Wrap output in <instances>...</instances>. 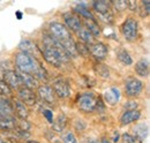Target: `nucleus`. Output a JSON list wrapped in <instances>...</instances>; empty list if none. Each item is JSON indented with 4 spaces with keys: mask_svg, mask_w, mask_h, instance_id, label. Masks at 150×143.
<instances>
[{
    "mask_svg": "<svg viewBox=\"0 0 150 143\" xmlns=\"http://www.w3.org/2000/svg\"><path fill=\"white\" fill-rule=\"evenodd\" d=\"M134 135H135V137L140 142H142L147 137V135H148V126L146 125V124L136 125L134 127Z\"/></svg>",
    "mask_w": 150,
    "mask_h": 143,
    "instance_id": "20",
    "label": "nucleus"
},
{
    "mask_svg": "<svg viewBox=\"0 0 150 143\" xmlns=\"http://www.w3.org/2000/svg\"><path fill=\"white\" fill-rule=\"evenodd\" d=\"M114 4H115V7L119 9H124L125 7H127V2H125V1H117Z\"/></svg>",
    "mask_w": 150,
    "mask_h": 143,
    "instance_id": "32",
    "label": "nucleus"
},
{
    "mask_svg": "<svg viewBox=\"0 0 150 143\" xmlns=\"http://www.w3.org/2000/svg\"><path fill=\"white\" fill-rule=\"evenodd\" d=\"M84 25H86V29L94 36H99L100 34V30H99V27L97 24L96 21H91V20H84Z\"/></svg>",
    "mask_w": 150,
    "mask_h": 143,
    "instance_id": "21",
    "label": "nucleus"
},
{
    "mask_svg": "<svg viewBox=\"0 0 150 143\" xmlns=\"http://www.w3.org/2000/svg\"><path fill=\"white\" fill-rule=\"evenodd\" d=\"M20 76H21V80H22V84L23 87L28 88V89H34V88H38V81L30 76V75H27V74H23V73H20Z\"/></svg>",
    "mask_w": 150,
    "mask_h": 143,
    "instance_id": "18",
    "label": "nucleus"
},
{
    "mask_svg": "<svg viewBox=\"0 0 150 143\" xmlns=\"http://www.w3.org/2000/svg\"><path fill=\"white\" fill-rule=\"evenodd\" d=\"M77 36L86 43H93L94 40V36L91 35L86 28H81L79 31H77Z\"/></svg>",
    "mask_w": 150,
    "mask_h": 143,
    "instance_id": "26",
    "label": "nucleus"
},
{
    "mask_svg": "<svg viewBox=\"0 0 150 143\" xmlns=\"http://www.w3.org/2000/svg\"><path fill=\"white\" fill-rule=\"evenodd\" d=\"M118 59H119L124 65H126V66H129V65L133 64L132 57L129 55V53H128L127 51H125V50H121V51L118 52Z\"/></svg>",
    "mask_w": 150,
    "mask_h": 143,
    "instance_id": "25",
    "label": "nucleus"
},
{
    "mask_svg": "<svg viewBox=\"0 0 150 143\" xmlns=\"http://www.w3.org/2000/svg\"><path fill=\"white\" fill-rule=\"evenodd\" d=\"M11 93H12L11 88L6 84L5 81H2V80L0 79V95H2V96H9Z\"/></svg>",
    "mask_w": 150,
    "mask_h": 143,
    "instance_id": "28",
    "label": "nucleus"
},
{
    "mask_svg": "<svg viewBox=\"0 0 150 143\" xmlns=\"http://www.w3.org/2000/svg\"><path fill=\"white\" fill-rule=\"evenodd\" d=\"M140 117H141V113L139 111H136V110H128V111L124 112V114L120 118V121H121L122 125H129L132 122L139 120Z\"/></svg>",
    "mask_w": 150,
    "mask_h": 143,
    "instance_id": "14",
    "label": "nucleus"
},
{
    "mask_svg": "<svg viewBox=\"0 0 150 143\" xmlns=\"http://www.w3.org/2000/svg\"><path fill=\"white\" fill-rule=\"evenodd\" d=\"M121 33L127 40H134L137 37V21L133 18H128L121 25Z\"/></svg>",
    "mask_w": 150,
    "mask_h": 143,
    "instance_id": "5",
    "label": "nucleus"
},
{
    "mask_svg": "<svg viewBox=\"0 0 150 143\" xmlns=\"http://www.w3.org/2000/svg\"><path fill=\"white\" fill-rule=\"evenodd\" d=\"M62 142L64 143H76V137L74 136V134L73 133H67L65 136H64V139H62Z\"/></svg>",
    "mask_w": 150,
    "mask_h": 143,
    "instance_id": "29",
    "label": "nucleus"
},
{
    "mask_svg": "<svg viewBox=\"0 0 150 143\" xmlns=\"http://www.w3.org/2000/svg\"><path fill=\"white\" fill-rule=\"evenodd\" d=\"M15 110L18 112V115L22 119H25L28 117V108H27V105H24L20 99L15 101Z\"/></svg>",
    "mask_w": 150,
    "mask_h": 143,
    "instance_id": "24",
    "label": "nucleus"
},
{
    "mask_svg": "<svg viewBox=\"0 0 150 143\" xmlns=\"http://www.w3.org/2000/svg\"><path fill=\"white\" fill-rule=\"evenodd\" d=\"M15 126H16V120L13 117L6 115L0 118V129L9 130V129H14Z\"/></svg>",
    "mask_w": 150,
    "mask_h": 143,
    "instance_id": "19",
    "label": "nucleus"
},
{
    "mask_svg": "<svg viewBox=\"0 0 150 143\" xmlns=\"http://www.w3.org/2000/svg\"><path fill=\"white\" fill-rule=\"evenodd\" d=\"M94 9L96 11V13L103 18V21L105 22H112L113 15L110 9V5L106 1H95L93 4Z\"/></svg>",
    "mask_w": 150,
    "mask_h": 143,
    "instance_id": "6",
    "label": "nucleus"
},
{
    "mask_svg": "<svg viewBox=\"0 0 150 143\" xmlns=\"http://www.w3.org/2000/svg\"><path fill=\"white\" fill-rule=\"evenodd\" d=\"M25 143H38V142H35V141H28V142H25Z\"/></svg>",
    "mask_w": 150,
    "mask_h": 143,
    "instance_id": "36",
    "label": "nucleus"
},
{
    "mask_svg": "<svg viewBox=\"0 0 150 143\" xmlns=\"http://www.w3.org/2000/svg\"><path fill=\"white\" fill-rule=\"evenodd\" d=\"M91 143H98V142H96V141H93V142H91Z\"/></svg>",
    "mask_w": 150,
    "mask_h": 143,
    "instance_id": "37",
    "label": "nucleus"
},
{
    "mask_svg": "<svg viewBox=\"0 0 150 143\" xmlns=\"http://www.w3.org/2000/svg\"><path fill=\"white\" fill-rule=\"evenodd\" d=\"M102 143H111V142H110L109 140H105V139H104V140H102Z\"/></svg>",
    "mask_w": 150,
    "mask_h": 143,
    "instance_id": "35",
    "label": "nucleus"
},
{
    "mask_svg": "<svg viewBox=\"0 0 150 143\" xmlns=\"http://www.w3.org/2000/svg\"><path fill=\"white\" fill-rule=\"evenodd\" d=\"M38 95L47 104H56V93L52 89V87L46 86V84L38 87Z\"/></svg>",
    "mask_w": 150,
    "mask_h": 143,
    "instance_id": "12",
    "label": "nucleus"
},
{
    "mask_svg": "<svg viewBox=\"0 0 150 143\" xmlns=\"http://www.w3.org/2000/svg\"><path fill=\"white\" fill-rule=\"evenodd\" d=\"M149 5H150V2H149V0H146V1H143V6H146V12H147V14H149Z\"/></svg>",
    "mask_w": 150,
    "mask_h": 143,
    "instance_id": "33",
    "label": "nucleus"
},
{
    "mask_svg": "<svg viewBox=\"0 0 150 143\" xmlns=\"http://www.w3.org/2000/svg\"><path fill=\"white\" fill-rule=\"evenodd\" d=\"M43 114H44V117L46 118V120L50 124H53V113H52V111H50V110H43Z\"/></svg>",
    "mask_w": 150,
    "mask_h": 143,
    "instance_id": "31",
    "label": "nucleus"
},
{
    "mask_svg": "<svg viewBox=\"0 0 150 143\" xmlns=\"http://www.w3.org/2000/svg\"><path fill=\"white\" fill-rule=\"evenodd\" d=\"M67 124V117L65 114H59L56 121H53V129L56 132H62L65 126Z\"/></svg>",
    "mask_w": 150,
    "mask_h": 143,
    "instance_id": "22",
    "label": "nucleus"
},
{
    "mask_svg": "<svg viewBox=\"0 0 150 143\" xmlns=\"http://www.w3.org/2000/svg\"><path fill=\"white\" fill-rule=\"evenodd\" d=\"M53 91L60 98H67L71 95L69 84L64 79H57L53 81Z\"/></svg>",
    "mask_w": 150,
    "mask_h": 143,
    "instance_id": "8",
    "label": "nucleus"
},
{
    "mask_svg": "<svg viewBox=\"0 0 150 143\" xmlns=\"http://www.w3.org/2000/svg\"><path fill=\"white\" fill-rule=\"evenodd\" d=\"M135 72L137 75L142 76V77H146L149 75V62L148 60H140L135 64Z\"/></svg>",
    "mask_w": 150,
    "mask_h": 143,
    "instance_id": "17",
    "label": "nucleus"
},
{
    "mask_svg": "<svg viewBox=\"0 0 150 143\" xmlns=\"http://www.w3.org/2000/svg\"><path fill=\"white\" fill-rule=\"evenodd\" d=\"M15 64H16L18 69L21 73L30 75V76L35 77L36 80L38 79L45 80L47 77L44 68L40 66L39 61L30 54L23 53V52L18 53L15 55Z\"/></svg>",
    "mask_w": 150,
    "mask_h": 143,
    "instance_id": "1",
    "label": "nucleus"
},
{
    "mask_svg": "<svg viewBox=\"0 0 150 143\" xmlns=\"http://www.w3.org/2000/svg\"><path fill=\"white\" fill-rule=\"evenodd\" d=\"M18 95H19L20 101L24 104V105H35L36 103V95L34 93V91L25 87H21L20 89H18Z\"/></svg>",
    "mask_w": 150,
    "mask_h": 143,
    "instance_id": "10",
    "label": "nucleus"
},
{
    "mask_svg": "<svg viewBox=\"0 0 150 143\" xmlns=\"http://www.w3.org/2000/svg\"><path fill=\"white\" fill-rule=\"evenodd\" d=\"M11 112H12V107L9 105V103L5 101H0V118L8 115V113Z\"/></svg>",
    "mask_w": 150,
    "mask_h": 143,
    "instance_id": "27",
    "label": "nucleus"
},
{
    "mask_svg": "<svg viewBox=\"0 0 150 143\" xmlns=\"http://www.w3.org/2000/svg\"><path fill=\"white\" fill-rule=\"evenodd\" d=\"M50 33L51 37L56 39L57 42L62 46L65 52L68 54V57H75L76 55V44L74 43L71 31L61 23L59 22H52L50 24Z\"/></svg>",
    "mask_w": 150,
    "mask_h": 143,
    "instance_id": "3",
    "label": "nucleus"
},
{
    "mask_svg": "<svg viewBox=\"0 0 150 143\" xmlns=\"http://www.w3.org/2000/svg\"><path fill=\"white\" fill-rule=\"evenodd\" d=\"M4 79H5L6 84L9 88L12 87V88H15V89H20L21 87H23L21 76H20L19 73H16V72L6 71L4 73Z\"/></svg>",
    "mask_w": 150,
    "mask_h": 143,
    "instance_id": "9",
    "label": "nucleus"
},
{
    "mask_svg": "<svg viewBox=\"0 0 150 143\" xmlns=\"http://www.w3.org/2000/svg\"><path fill=\"white\" fill-rule=\"evenodd\" d=\"M104 99L109 105H115L120 99V91L117 88H111L104 92Z\"/></svg>",
    "mask_w": 150,
    "mask_h": 143,
    "instance_id": "16",
    "label": "nucleus"
},
{
    "mask_svg": "<svg viewBox=\"0 0 150 143\" xmlns=\"http://www.w3.org/2000/svg\"><path fill=\"white\" fill-rule=\"evenodd\" d=\"M143 89V83L142 81L135 79V77H131V79H127L126 81V84H125V90H126V93L129 96V97H135V96H139L141 93V91Z\"/></svg>",
    "mask_w": 150,
    "mask_h": 143,
    "instance_id": "7",
    "label": "nucleus"
},
{
    "mask_svg": "<svg viewBox=\"0 0 150 143\" xmlns=\"http://www.w3.org/2000/svg\"><path fill=\"white\" fill-rule=\"evenodd\" d=\"M15 15H16V18H18V20H22V13H21L20 11H18V12L15 13Z\"/></svg>",
    "mask_w": 150,
    "mask_h": 143,
    "instance_id": "34",
    "label": "nucleus"
},
{
    "mask_svg": "<svg viewBox=\"0 0 150 143\" xmlns=\"http://www.w3.org/2000/svg\"><path fill=\"white\" fill-rule=\"evenodd\" d=\"M44 42H45V47L43 50V57L49 64L56 67H60L62 64L69 60L68 54L65 52L62 46L51 36H45Z\"/></svg>",
    "mask_w": 150,
    "mask_h": 143,
    "instance_id": "2",
    "label": "nucleus"
},
{
    "mask_svg": "<svg viewBox=\"0 0 150 143\" xmlns=\"http://www.w3.org/2000/svg\"><path fill=\"white\" fill-rule=\"evenodd\" d=\"M90 52L96 59L103 60L108 55V47L103 43H95L90 46Z\"/></svg>",
    "mask_w": 150,
    "mask_h": 143,
    "instance_id": "13",
    "label": "nucleus"
},
{
    "mask_svg": "<svg viewBox=\"0 0 150 143\" xmlns=\"http://www.w3.org/2000/svg\"><path fill=\"white\" fill-rule=\"evenodd\" d=\"M64 20H65V23H66V28L68 30H72L77 33L81 28H82V22L80 18L77 15H75L74 13H66L64 15Z\"/></svg>",
    "mask_w": 150,
    "mask_h": 143,
    "instance_id": "11",
    "label": "nucleus"
},
{
    "mask_svg": "<svg viewBox=\"0 0 150 143\" xmlns=\"http://www.w3.org/2000/svg\"><path fill=\"white\" fill-rule=\"evenodd\" d=\"M75 12L79 13L80 15H82L86 20H91V21H96L95 16L91 14L90 11H88V8L84 7V5H79L75 7Z\"/></svg>",
    "mask_w": 150,
    "mask_h": 143,
    "instance_id": "23",
    "label": "nucleus"
},
{
    "mask_svg": "<svg viewBox=\"0 0 150 143\" xmlns=\"http://www.w3.org/2000/svg\"><path fill=\"white\" fill-rule=\"evenodd\" d=\"M121 143H135V139L132 136L131 134L125 133L121 136Z\"/></svg>",
    "mask_w": 150,
    "mask_h": 143,
    "instance_id": "30",
    "label": "nucleus"
},
{
    "mask_svg": "<svg viewBox=\"0 0 150 143\" xmlns=\"http://www.w3.org/2000/svg\"><path fill=\"white\" fill-rule=\"evenodd\" d=\"M99 103H100L99 98L96 97L93 92L82 93L77 99L79 108L86 113H91V112H95L96 110H98Z\"/></svg>",
    "mask_w": 150,
    "mask_h": 143,
    "instance_id": "4",
    "label": "nucleus"
},
{
    "mask_svg": "<svg viewBox=\"0 0 150 143\" xmlns=\"http://www.w3.org/2000/svg\"><path fill=\"white\" fill-rule=\"evenodd\" d=\"M19 47L22 50L23 53H27V54H30L33 57L36 58V54L38 53V49L36 47V45L29 40V39H22L21 43H20Z\"/></svg>",
    "mask_w": 150,
    "mask_h": 143,
    "instance_id": "15",
    "label": "nucleus"
}]
</instances>
